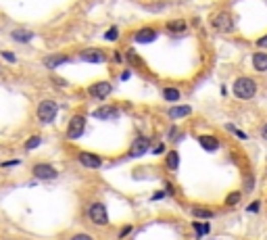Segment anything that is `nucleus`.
<instances>
[{
    "instance_id": "nucleus-12",
    "label": "nucleus",
    "mask_w": 267,
    "mask_h": 240,
    "mask_svg": "<svg viewBox=\"0 0 267 240\" xmlns=\"http://www.w3.org/2000/svg\"><path fill=\"white\" fill-rule=\"evenodd\" d=\"M63 63H69L67 55H50L44 59V67H48V69H57V67H61Z\"/></svg>"
},
{
    "instance_id": "nucleus-16",
    "label": "nucleus",
    "mask_w": 267,
    "mask_h": 240,
    "mask_svg": "<svg viewBox=\"0 0 267 240\" xmlns=\"http://www.w3.org/2000/svg\"><path fill=\"white\" fill-rule=\"evenodd\" d=\"M192 113V109L188 107V105H184V107H173V109H169L167 111V115L171 117V119H180V117H188Z\"/></svg>"
},
{
    "instance_id": "nucleus-18",
    "label": "nucleus",
    "mask_w": 267,
    "mask_h": 240,
    "mask_svg": "<svg viewBox=\"0 0 267 240\" xmlns=\"http://www.w3.org/2000/svg\"><path fill=\"white\" fill-rule=\"evenodd\" d=\"M11 36H13L15 40H19V42H29V40L33 38V33H31V31H25V29H15Z\"/></svg>"
},
{
    "instance_id": "nucleus-23",
    "label": "nucleus",
    "mask_w": 267,
    "mask_h": 240,
    "mask_svg": "<svg viewBox=\"0 0 267 240\" xmlns=\"http://www.w3.org/2000/svg\"><path fill=\"white\" fill-rule=\"evenodd\" d=\"M240 196H242L240 192H232V194H230V196L225 198V205H236V203L240 201Z\"/></svg>"
},
{
    "instance_id": "nucleus-22",
    "label": "nucleus",
    "mask_w": 267,
    "mask_h": 240,
    "mask_svg": "<svg viewBox=\"0 0 267 240\" xmlns=\"http://www.w3.org/2000/svg\"><path fill=\"white\" fill-rule=\"evenodd\" d=\"M192 228H194V232H197V236H199V238H201V236H205V234H209V230H211V228H209V224H199V221H197V224H194Z\"/></svg>"
},
{
    "instance_id": "nucleus-1",
    "label": "nucleus",
    "mask_w": 267,
    "mask_h": 240,
    "mask_svg": "<svg viewBox=\"0 0 267 240\" xmlns=\"http://www.w3.org/2000/svg\"><path fill=\"white\" fill-rule=\"evenodd\" d=\"M234 96L240 98V100H248L257 94V84L251 79V77H238L234 82Z\"/></svg>"
},
{
    "instance_id": "nucleus-14",
    "label": "nucleus",
    "mask_w": 267,
    "mask_h": 240,
    "mask_svg": "<svg viewBox=\"0 0 267 240\" xmlns=\"http://www.w3.org/2000/svg\"><path fill=\"white\" fill-rule=\"evenodd\" d=\"M199 144L205 150H217L219 148V140L213 138V136H199Z\"/></svg>"
},
{
    "instance_id": "nucleus-6",
    "label": "nucleus",
    "mask_w": 267,
    "mask_h": 240,
    "mask_svg": "<svg viewBox=\"0 0 267 240\" xmlns=\"http://www.w3.org/2000/svg\"><path fill=\"white\" fill-rule=\"evenodd\" d=\"M31 174H33L35 180H55L59 176V171L48 163H38V165H33Z\"/></svg>"
},
{
    "instance_id": "nucleus-7",
    "label": "nucleus",
    "mask_w": 267,
    "mask_h": 240,
    "mask_svg": "<svg viewBox=\"0 0 267 240\" xmlns=\"http://www.w3.org/2000/svg\"><path fill=\"white\" fill-rule=\"evenodd\" d=\"M111 92H113V86L109 82H96V84H92L90 88H88V94H90L92 98H96V100L106 98Z\"/></svg>"
},
{
    "instance_id": "nucleus-3",
    "label": "nucleus",
    "mask_w": 267,
    "mask_h": 240,
    "mask_svg": "<svg viewBox=\"0 0 267 240\" xmlns=\"http://www.w3.org/2000/svg\"><path fill=\"white\" fill-rule=\"evenodd\" d=\"M84 130H86V117L84 115H73L69 119V126H67V138L78 140L84 134Z\"/></svg>"
},
{
    "instance_id": "nucleus-11",
    "label": "nucleus",
    "mask_w": 267,
    "mask_h": 240,
    "mask_svg": "<svg viewBox=\"0 0 267 240\" xmlns=\"http://www.w3.org/2000/svg\"><path fill=\"white\" fill-rule=\"evenodd\" d=\"M134 40H136L138 44H150V42L157 40V31H155L152 27H142V29L136 31Z\"/></svg>"
},
{
    "instance_id": "nucleus-19",
    "label": "nucleus",
    "mask_w": 267,
    "mask_h": 240,
    "mask_svg": "<svg viewBox=\"0 0 267 240\" xmlns=\"http://www.w3.org/2000/svg\"><path fill=\"white\" fill-rule=\"evenodd\" d=\"M177 165H180V155H177L175 150L167 152V167L169 169H177Z\"/></svg>"
},
{
    "instance_id": "nucleus-21",
    "label": "nucleus",
    "mask_w": 267,
    "mask_h": 240,
    "mask_svg": "<svg viewBox=\"0 0 267 240\" xmlns=\"http://www.w3.org/2000/svg\"><path fill=\"white\" fill-rule=\"evenodd\" d=\"M42 142V138H40V136H31V138L23 144L25 146V150H33V148H38V144Z\"/></svg>"
},
{
    "instance_id": "nucleus-9",
    "label": "nucleus",
    "mask_w": 267,
    "mask_h": 240,
    "mask_svg": "<svg viewBox=\"0 0 267 240\" xmlns=\"http://www.w3.org/2000/svg\"><path fill=\"white\" fill-rule=\"evenodd\" d=\"M148 146H150L148 138H144V136H138V138L134 140V144H132V148H130V157H142L148 150Z\"/></svg>"
},
{
    "instance_id": "nucleus-13",
    "label": "nucleus",
    "mask_w": 267,
    "mask_h": 240,
    "mask_svg": "<svg viewBox=\"0 0 267 240\" xmlns=\"http://www.w3.org/2000/svg\"><path fill=\"white\" fill-rule=\"evenodd\" d=\"M96 119H117L119 117V111L115 107H100L92 113Z\"/></svg>"
},
{
    "instance_id": "nucleus-5",
    "label": "nucleus",
    "mask_w": 267,
    "mask_h": 240,
    "mask_svg": "<svg viewBox=\"0 0 267 240\" xmlns=\"http://www.w3.org/2000/svg\"><path fill=\"white\" fill-rule=\"evenodd\" d=\"M211 27L219 31V33H227V31H232L234 29V21H232V15L230 13H219L215 15L211 19Z\"/></svg>"
},
{
    "instance_id": "nucleus-30",
    "label": "nucleus",
    "mask_w": 267,
    "mask_h": 240,
    "mask_svg": "<svg viewBox=\"0 0 267 240\" xmlns=\"http://www.w3.org/2000/svg\"><path fill=\"white\" fill-rule=\"evenodd\" d=\"M21 161L19 159H15V161H9V163H3V167H9V165H19Z\"/></svg>"
},
{
    "instance_id": "nucleus-27",
    "label": "nucleus",
    "mask_w": 267,
    "mask_h": 240,
    "mask_svg": "<svg viewBox=\"0 0 267 240\" xmlns=\"http://www.w3.org/2000/svg\"><path fill=\"white\" fill-rule=\"evenodd\" d=\"M71 240H94L90 234H75V236H71Z\"/></svg>"
},
{
    "instance_id": "nucleus-31",
    "label": "nucleus",
    "mask_w": 267,
    "mask_h": 240,
    "mask_svg": "<svg viewBox=\"0 0 267 240\" xmlns=\"http://www.w3.org/2000/svg\"><path fill=\"white\" fill-rule=\"evenodd\" d=\"M130 230H132V226H126V228L121 230V236H126V234H130Z\"/></svg>"
},
{
    "instance_id": "nucleus-24",
    "label": "nucleus",
    "mask_w": 267,
    "mask_h": 240,
    "mask_svg": "<svg viewBox=\"0 0 267 240\" xmlns=\"http://www.w3.org/2000/svg\"><path fill=\"white\" fill-rule=\"evenodd\" d=\"M104 38H106V40H117V38H119V31H117V27H111L109 31L104 33Z\"/></svg>"
},
{
    "instance_id": "nucleus-2",
    "label": "nucleus",
    "mask_w": 267,
    "mask_h": 240,
    "mask_svg": "<svg viewBox=\"0 0 267 240\" xmlns=\"http://www.w3.org/2000/svg\"><path fill=\"white\" fill-rule=\"evenodd\" d=\"M57 113H59V107H57L55 100H42L38 105V111H35V115H38V119L42 124H52Z\"/></svg>"
},
{
    "instance_id": "nucleus-34",
    "label": "nucleus",
    "mask_w": 267,
    "mask_h": 240,
    "mask_svg": "<svg viewBox=\"0 0 267 240\" xmlns=\"http://www.w3.org/2000/svg\"><path fill=\"white\" fill-rule=\"evenodd\" d=\"M0 71H3V69H0Z\"/></svg>"
},
{
    "instance_id": "nucleus-10",
    "label": "nucleus",
    "mask_w": 267,
    "mask_h": 240,
    "mask_svg": "<svg viewBox=\"0 0 267 240\" xmlns=\"http://www.w3.org/2000/svg\"><path fill=\"white\" fill-rule=\"evenodd\" d=\"M80 59L86 61V63H104V61H106V55L102 53V50L88 48V50H84V53L80 55Z\"/></svg>"
},
{
    "instance_id": "nucleus-25",
    "label": "nucleus",
    "mask_w": 267,
    "mask_h": 240,
    "mask_svg": "<svg viewBox=\"0 0 267 240\" xmlns=\"http://www.w3.org/2000/svg\"><path fill=\"white\" fill-rule=\"evenodd\" d=\"M194 215H197V217H213V211H207V209H194Z\"/></svg>"
},
{
    "instance_id": "nucleus-4",
    "label": "nucleus",
    "mask_w": 267,
    "mask_h": 240,
    "mask_svg": "<svg viewBox=\"0 0 267 240\" xmlns=\"http://www.w3.org/2000/svg\"><path fill=\"white\" fill-rule=\"evenodd\" d=\"M88 217H90L92 224H96V226H106V224H109V213H106V207L102 203L90 205V209H88Z\"/></svg>"
},
{
    "instance_id": "nucleus-15",
    "label": "nucleus",
    "mask_w": 267,
    "mask_h": 240,
    "mask_svg": "<svg viewBox=\"0 0 267 240\" xmlns=\"http://www.w3.org/2000/svg\"><path fill=\"white\" fill-rule=\"evenodd\" d=\"M253 67L257 71H267V55L265 53H255L253 55Z\"/></svg>"
},
{
    "instance_id": "nucleus-29",
    "label": "nucleus",
    "mask_w": 267,
    "mask_h": 240,
    "mask_svg": "<svg viewBox=\"0 0 267 240\" xmlns=\"http://www.w3.org/2000/svg\"><path fill=\"white\" fill-rule=\"evenodd\" d=\"M257 209H259V203H253V205H248V209H246V211H251V213H257Z\"/></svg>"
},
{
    "instance_id": "nucleus-17",
    "label": "nucleus",
    "mask_w": 267,
    "mask_h": 240,
    "mask_svg": "<svg viewBox=\"0 0 267 240\" xmlns=\"http://www.w3.org/2000/svg\"><path fill=\"white\" fill-rule=\"evenodd\" d=\"M186 27H188V23H186V21H182V19H175V21H169V23H167V29H169V31H173V33L186 31Z\"/></svg>"
},
{
    "instance_id": "nucleus-8",
    "label": "nucleus",
    "mask_w": 267,
    "mask_h": 240,
    "mask_svg": "<svg viewBox=\"0 0 267 240\" xmlns=\"http://www.w3.org/2000/svg\"><path fill=\"white\" fill-rule=\"evenodd\" d=\"M78 161L88 167V169H100L102 167V159L98 155H94V152H80L78 155Z\"/></svg>"
},
{
    "instance_id": "nucleus-32",
    "label": "nucleus",
    "mask_w": 267,
    "mask_h": 240,
    "mask_svg": "<svg viewBox=\"0 0 267 240\" xmlns=\"http://www.w3.org/2000/svg\"><path fill=\"white\" fill-rule=\"evenodd\" d=\"M261 136H263V138H265V140H267V124H265V126H263V130H261Z\"/></svg>"
},
{
    "instance_id": "nucleus-28",
    "label": "nucleus",
    "mask_w": 267,
    "mask_h": 240,
    "mask_svg": "<svg viewBox=\"0 0 267 240\" xmlns=\"http://www.w3.org/2000/svg\"><path fill=\"white\" fill-rule=\"evenodd\" d=\"M257 46H259V48H267V36L259 38V40H257Z\"/></svg>"
},
{
    "instance_id": "nucleus-33",
    "label": "nucleus",
    "mask_w": 267,
    "mask_h": 240,
    "mask_svg": "<svg viewBox=\"0 0 267 240\" xmlns=\"http://www.w3.org/2000/svg\"><path fill=\"white\" fill-rule=\"evenodd\" d=\"M163 196H165V192H157V194H155V196H152V198H155V201H157V198H163Z\"/></svg>"
},
{
    "instance_id": "nucleus-20",
    "label": "nucleus",
    "mask_w": 267,
    "mask_h": 240,
    "mask_svg": "<svg viewBox=\"0 0 267 240\" xmlns=\"http://www.w3.org/2000/svg\"><path fill=\"white\" fill-rule=\"evenodd\" d=\"M163 98L173 102V100L180 98V90H177V88H165V90H163Z\"/></svg>"
},
{
    "instance_id": "nucleus-26",
    "label": "nucleus",
    "mask_w": 267,
    "mask_h": 240,
    "mask_svg": "<svg viewBox=\"0 0 267 240\" xmlns=\"http://www.w3.org/2000/svg\"><path fill=\"white\" fill-rule=\"evenodd\" d=\"M3 59H5V61H9V63H15V59H17V57H15L13 53H9V50H3Z\"/></svg>"
}]
</instances>
